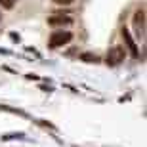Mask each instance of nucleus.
<instances>
[{
	"mask_svg": "<svg viewBox=\"0 0 147 147\" xmlns=\"http://www.w3.org/2000/svg\"><path fill=\"white\" fill-rule=\"evenodd\" d=\"M80 59L82 61H94V63H98L99 57L96 54H80Z\"/></svg>",
	"mask_w": 147,
	"mask_h": 147,
	"instance_id": "nucleus-6",
	"label": "nucleus"
},
{
	"mask_svg": "<svg viewBox=\"0 0 147 147\" xmlns=\"http://www.w3.org/2000/svg\"><path fill=\"white\" fill-rule=\"evenodd\" d=\"M122 38H124V42H126V46H128V50H130V54L134 55V57H138V46H136V42H134V38L130 36V33H128V29L126 27H122Z\"/></svg>",
	"mask_w": 147,
	"mask_h": 147,
	"instance_id": "nucleus-4",
	"label": "nucleus"
},
{
	"mask_svg": "<svg viewBox=\"0 0 147 147\" xmlns=\"http://www.w3.org/2000/svg\"><path fill=\"white\" fill-rule=\"evenodd\" d=\"M132 21H134V29H136L138 38H143V36H145V10H143V8L136 10Z\"/></svg>",
	"mask_w": 147,
	"mask_h": 147,
	"instance_id": "nucleus-3",
	"label": "nucleus"
},
{
	"mask_svg": "<svg viewBox=\"0 0 147 147\" xmlns=\"http://www.w3.org/2000/svg\"><path fill=\"white\" fill-rule=\"evenodd\" d=\"M13 4H16V0H0V6H2V8H6V10H11V8H13Z\"/></svg>",
	"mask_w": 147,
	"mask_h": 147,
	"instance_id": "nucleus-7",
	"label": "nucleus"
},
{
	"mask_svg": "<svg viewBox=\"0 0 147 147\" xmlns=\"http://www.w3.org/2000/svg\"><path fill=\"white\" fill-rule=\"evenodd\" d=\"M71 40H73V34L69 33V31H57V33H54L52 36H50L48 46L50 48H59V46H63V44H69Z\"/></svg>",
	"mask_w": 147,
	"mask_h": 147,
	"instance_id": "nucleus-1",
	"label": "nucleus"
},
{
	"mask_svg": "<svg viewBox=\"0 0 147 147\" xmlns=\"http://www.w3.org/2000/svg\"><path fill=\"white\" fill-rule=\"evenodd\" d=\"M124 48H120V46H115V48H111L109 52H107V57H105V61H107V65L109 67H117L122 63V59H124Z\"/></svg>",
	"mask_w": 147,
	"mask_h": 147,
	"instance_id": "nucleus-2",
	"label": "nucleus"
},
{
	"mask_svg": "<svg viewBox=\"0 0 147 147\" xmlns=\"http://www.w3.org/2000/svg\"><path fill=\"white\" fill-rule=\"evenodd\" d=\"M73 19L69 16H52L48 17V25H52V27H57V25H71Z\"/></svg>",
	"mask_w": 147,
	"mask_h": 147,
	"instance_id": "nucleus-5",
	"label": "nucleus"
},
{
	"mask_svg": "<svg viewBox=\"0 0 147 147\" xmlns=\"http://www.w3.org/2000/svg\"><path fill=\"white\" fill-rule=\"evenodd\" d=\"M55 4H63V6H69V4H73V0H54Z\"/></svg>",
	"mask_w": 147,
	"mask_h": 147,
	"instance_id": "nucleus-8",
	"label": "nucleus"
}]
</instances>
